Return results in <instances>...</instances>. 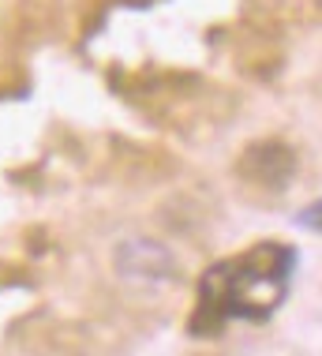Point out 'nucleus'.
Masks as SVG:
<instances>
[{
	"instance_id": "f257e3e1",
	"label": "nucleus",
	"mask_w": 322,
	"mask_h": 356,
	"mask_svg": "<svg viewBox=\"0 0 322 356\" xmlns=\"http://www.w3.org/2000/svg\"><path fill=\"white\" fill-rule=\"evenodd\" d=\"M296 252L285 244H259L243 259L218 263L199 289V334H218L225 319H266L285 300Z\"/></svg>"
},
{
	"instance_id": "f03ea898",
	"label": "nucleus",
	"mask_w": 322,
	"mask_h": 356,
	"mask_svg": "<svg viewBox=\"0 0 322 356\" xmlns=\"http://www.w3.org/2000/svg\"><path fill=\"white\" fill-rule=\"evenodd\" d=\"M113 266L120 277L128 282H150V285H161V282H172L180 274L177 259L165 244L158 240H146V236H128L116 244L113 252Z\"/></svg>"
},
{
	"instance_id": "20e7f679",
	"label": "nucleus",
	"mask_w": 322,
	"mask_h": 356,
	"mask_svg": "<svg viewBox=\"0 0 322 356\" xmlns=\"http://www.w3.org/2000/svg\"><path fill=\"white\" fill-rule=\"evenodd\" d=\"M296 225L307 229V233H322V199H315V203H307L304 210H300Z\"/></svg>"
},
{
	"instance_id": "7ed1b4c3",
	"label": "nucleus",
	"mask_w": 322,
	"mask_h": 356,
	"mask_svg": "<svg viewBox=\"0 0 322 356\" xmlns=\"http://www.w3.org/2000/svg\"><path fill=\"white\" fill-rule=\"evenodd\" d=\"M240 177L251 180L255 188L285 191L289 180L296 177V154H292L285 143H277V139L251 143V147L240 154Z\"/></svg>"
}]
</instances>
